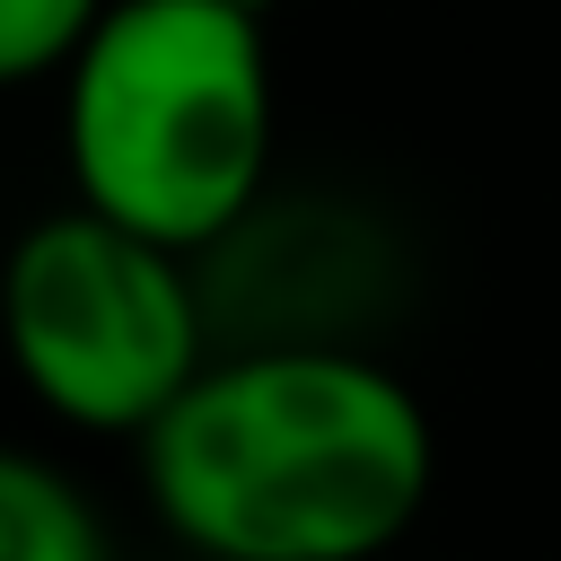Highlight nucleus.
I'll return each instance as SVG.
<instances>
[{"label": "nucleus", "mask_w": 561, "mask_h": 561, "mask_svg": "<svg viewBox=\"0 0 561 561\" xmlns=\"http://www.w3.org/2000/svg\"><path fill=\"white\" fill-rule=\"evenodd\" d=\"M438 482L430 403L377 351H219L140 438L193 561H386Z\"/></svg>", "instance_id": "obj_1"}, {"label": "nucleus", "mask_w": 561, "mask_h": 561, "mask_svg": "<svg viewBox=\"0 0 561 561\" xmlns=\"http://www.w3.org/2000/svg\"><path fill=\"white\" fill-rule=\"evenodd\" d=\"M272 149L280 88L254 9L114 0L61 70L70 202L167 254H210L272 193Z\"/></svg>", "instance_id": "obj_2"}, {"label": "nucleus", "mask_w": 561, "mask_h": 561, "mask_svg": "<svg viewBox=\"0 0 561 561\" xmlns=\"http://www.w3.org/2000/svg\"><path fill=\"white\" fill-rule=\"evenodd\" d=\"M0 351L61 430L140 447L219 359V333L193 254L70 202L0 254Z\"/></svg>", "instance_id": "obj_3"}, {"label": "nucleus", "mask_w": 561, "mask_h": 561, "mask_svg": "<svg viewBox=\"0 0 561 561\" xmlns=\"http://www.w3.org/2000/svg\"><path fill=\"white\" fill-rule=\"evenodd\" d=\"M219 351H368L394 298V237L333 193H263L210 254H193Z\"/></svg>", "instance_id": "obj_4"}, {"label": "nucleus", "mask_w": 561, "mask_h": 561, "mask_svg": "<svg viewBox=\"0 0 561 561\" xmlns=\"http://www.w3.org/2000/svg\"><path fill=\"white\" fill-rule=\"evenodd\" d=\"M0 561H114L96 500L35 447L0 438Z\"/></svg>", "instance_id": "obj_5"}, {"label": "nucleus", "mask_w": 561, "mask_h": 561, "mask_svg": "<svg viewBox=\"0 0 561 561\" xmlns=\"http://www.w3.org/2000/svg\"><path fill=\"white\" fill-rule=\"evenodd\" d=\"M114 0H0V88L61 79Z\"/></svg>", "instance_id": "obj_6"}, {"label": "nucleus", "mask_w": 561, "mask_h": 561, "mask_svg": "<svg viewBox=\"0 0 561 561\" xmlns=\"http://www.w3.org/2000/svg\"><path fill=\"white\" fill-rule=\"evenodd\" d=\"M228 9H254V18H272V9H280V0H228Z\"/></svg>", "instance_id": "obj_7"}]
</instances>
